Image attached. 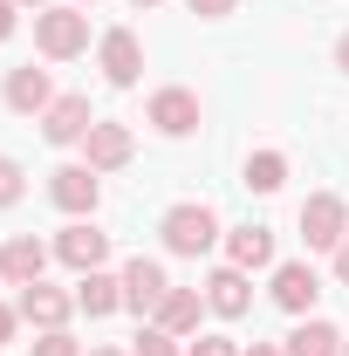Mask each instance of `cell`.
Here are the masks:
<instances>
[{
    "label": "cell",
    "instance_id": "6da1fadb",
    "mask_svg": "<svg viewBox=\"0 0 349 356\" xmlns=\"http://www.w3.org/2000/svg\"><path fill=\"white\" fill-rule=\"evenodd\" d=\"M158 233H165L172 254L199 261V254H213V240H219V213L206 206V199H185V206H172V213L158 220Z\"/></svg>",
    "mask_w": 349,
    "mask_h": 356
},
{
    "label": "cell",
    "instance_id": "7a4b0ae2",
    "mask_svg": "<svg viewBox=\"0 0 349 356\" xmlns=\"http://www.w3.org/2000/svg\"><path fill=\"white\" fill-rule=\"evenodd\" d=\"M35 48H42L48 62H76L89 48V14L83 7H42L35 14Z\"/></svg>",
    "mask_w": 349,
    "mask_h": 356
},
{
    "label": "cell",
    "instance_id": "3957f363",
    "mask_svg": "<svg viewBox=\"0 0 349 356\" xmlns=\"http://www.w3.org/2000/svg\"><path fill=\"white\" fill-rule=\"evenodd\" d=\"M343 233H349V199H343V192H308V199H302V240H308V254H336Z\"/></svg>",
    "mask_w": 349,
    "mask_h": 356
},
{
    "label": "cell",
    "instance_id": "277c9868",
    "mask_svg": "<svg viewBox=\"0 0 349 356\" xmlns=\"http://www.w3.org/2000/svg\"><path fill=\"white\" fill-rule=\"evenodd\" d=\"M48 199H55L69 220H89L96 199H103V172H89V165H55V172H48Z\"/></svg>",
    "mask_w": 349,
    "mask_h": 356
},
{
    "label": "cell",
    "instance_id": "5b68a950",
    "mask_svg": "<svg viewBox=\"0 0 349 356\" xmlns=\"http://www.w3.org/2000/svg\"><path fill=\"white\" fill-rule=\"evenodd\" d=\"M131 158H137V137L124 131V124H103V117L89 124V137H83V165L89 172H124Z\"/></svg>",
    "mask_w": 349,
    "mask_h": 356
},
{
    "label": "cell",
    "instance_id": "8992f818",
    "mask_svg": "<svg viewBox=\"0 0 349 356\" xmlns=\"http://www.w3.org/2000/svg\"><path fill=\"white\" fill-rule=\"evenodd\" d=\"M0 103H7L14 117H42L48 103H55V83H48V69H35V62L7 69V83H0Z\"/></svg>",
    "mask_w": 349,
    "mask_h": 356
},
{
    "label": "cell",
    "instance_id": "52a82bcc",
    "mask_svg": "<svg viewBox=\"0 0 349 356\" xmlns=\"http://www.w3.org/2000/svg\"><path fill=\"white\" fill-rule=\"evenodd\" d=\"M55 261H62V267H76V274H96V267L110 261V233H96L89 220L62 226V233H55Z\"/></svg>",
    "mask_w": 349,
    "mask_h": 356
},
{
    "label": "cell",
    "instance_id": "ba28073f",
    "mask_svg": "<svg viewBox=\"0 0 349 356\" xmlns=\"http://www.w3.org/2000/svg\"><path fill=\"white\" fill-rule=\"evenodd\" d=\"M206 309L213 315H226V322H240V315L254 309V281H247V267H213L206 274Z\"/></svg>",
    "mask_w": 349,
    "mask_h": 356
},
{
    "label": "cell",
    "instance_id": "9c48e42d",
    "mask_svg": "<svg viewBox=\"0 0 349 356\" xmlns=\"http://www.w3.org/2000/svg\"><path fill=\"white\" fill-rule=\"evenodd\" d=\"M14 309H21V322H35V329H69L76 295H69V288H48V281H28Z\"/></svg>",
    "mask_w": 349,
    "mask_h": 356
},
{
    "label": "cell",
    "instance_id": "30bf717a",
    "mask_svg": "<svg viewBox=\"0 0 349 356\" xmlns=\"http://www.w3.org/2000/svg\"><path fill=\"white\" fill-rule=\"evenodd\" d=\"M315 302H322V281H315V267H308V261H281V267H274V309L315 315Z\"/></svg>",
    "mask_w": 349,
    "mask_h": 356
},
{
    "label": "cell",
    "instance_id": "8fae6325",
    "mask_svg": "<svg viewBox=\"0 0 349 356\" xmlns=\"http://www.w3.org/2000/svg\"><path fill=\"white\" fill-rule=\"evenodd\" d=\"M96 62H103V76L117 89H131L137 76H144V42H137L131 28H110V35L96 42Z\"/></svg>",
    "mask_w": 349,
    "mask_h": 356
},
{
    "label": "cell",
    "instance_id": "7c38bea8",
    "mask_svg": "<svg viewBox=\"0 0 349 356\" xmlns=\"http://www.w3.org/2000/svg\"><path fill=\"white\" fill-rule=\"evenodd\" d=\"M35 124H42L48 144H83L89 124H96V110H89V96H55V103H48Z\"/></svg>",
    "mask_w": 349,
    "mask_h": 356
},
{
    "label": "cell",
    "instance_id": "4fadbf2b",
    "mask_svg": "<svg viewBox=\"0 0 349 356\" xmlns=\"http://www.w3.org/2000/svg\"><path fill=\"white\" fill-rule=\"evenodd\" d=\"M165 295H172V281H165V267H158V261H144V254L124 261V309H131V315H158Z\"/></svg>",
    "mask_w": 349,
    "mask_h": 356
},
{
    "label": "cell",
    "instance_id": "5bb4252c",
    "mask_svg": "<svg viewBox=\"0 0 349 356\" xmlns=\"http://www.w3.org/2000/svg\"><path fill=\"white\" fill-rule=\"evenodd\" d=\"M144 117H151L165 137H192V131H199V96L172 83V89H158V96L144 103Z\"/></svg>",
    "mask_w": 349,
    "mask_h": 356
},
{
    "label": "cell",
    "instance_id": "9a60e30c",
    "mask_svg": "<svg viewBox=\"0 0 349 356\" xmlns=\"http://www.w3.org/2000/svg\"><path fill=\"white\" fill-rule=\"evenodd\" d=\"M55 247H42L35 233H14L7 247H0V281H14V288H28V281H42V267Z\"/></svg>",
    "mask_w": 349,
    "mask_h": 356
},
{
    "label": "cell",
    "instance_id": "2e32d148",
    "mask_svg": "<svg viewBox=\"0 0 349 356\" xmlns=\"http://www.w3.org/2000/svg\"><path fill=\"white\" fill-rule=\"evenodd\" d=\"M199 315H206V288H172L151 322H158L165 336H199Z\"/></svg>",
    "mask_w": 349,
    "mask_h": 356
},
{
    "label": "cell",
    "instance_id": "e0dca14e",
    "mask_svg": "<svg viewBox=\"0 0 349 356\" xmlns=\"http://www.w3.org/2000/svg\"><path fill=\"white\" fill-rule=\"evenodd\" d=\"M226 261H233V267H247V274H254V267H274V233H267L261 220L233 226V233H226Z\"/></svg>",
    "mask_w": 349,
    "mask_h": 356
},
{
    "label": "cell",
    "instance_id": "ac0fdd59",
    "mask_svg": "<svg viewBox=\"0 0 349 356\" xmlns=\"http://www.w3.org/2000/svg\"><path fill=\"white\" fill-rule=\"evenodd\" d=\"M76 309L83 315H117L124 309V274H76Z\"/></svg>",
    "mask_w": 349,
    "mask_h": 356
},
{
    "label": "cell",
    "instance_id": "d6986e66",
    "mask_svg": "<svg viewBox=\"0 0 349 356\" xmlns=\"http://www.w3.org/2000/svg\"><path fill=\"white\" fill-rule=\"evenodd\" d=\"M288 356H343V329L336 322H322V315H302L295 322V336L281 343Z\"/></svg>",
    "mask_w": 349,
    "mask_h": 356
},
{
    "label": "cell",
    "instance_id": "ffe728a7",
    "mask_svg": "<svg viewBox=\"0 0 349 356\" xmlns=\"http://www.w3.org/2000/svg\"><path fill=\"white\" fill-rule=\"evenodd\" d=\"M288 185V158L281 151H254L247 158V192H281Z\"/></svg>",
    "mask_w": 349,
    "mask_h": 356
},
{
    "label": "cell",
    "instance_id": "44dd1931",
    "mask_svg": "<svg viewBox=\"0 0 349 356\" xmlns=\"http://www.w3.org/2000/svg\"><path fill=\"white\" fill-rule=\"evenodd\" d=\"M28 356H83V343H76L69 329H42V336L28 343Z\"/></svg>",
    "mask_w": 349,
    "mask_h": 356
},
{
    "label": "cell",
    "instance_id": "7402d4cb",
    "mask_svg": "<svg viewBox=\"0 0 349 356\" xmlns=\"http://www.w3.org/2000/svg\"><path fill=\"white\" fill-rule=\"evenodd\" d=\"M137 356H178V336H165V329H158V322H144V329H137V343H131Z\"/></svg>",
    "mask_w": 349,
    "mask_h": 356
},
{
    "label": "cell",
    "instance_id": "603a6c76",
    "mask_svg": "<svg viewBox=\"0 0 349 356\" xmlns=\"http://www.w3.org/2000/svg\"><path fill=\"white\" fill-rule=\"evenodd\" d=\"M21 192H28V172H21L14 158H0V213H7V206H21Z\"/></svg>",
    "mask_w": 349,
    "mask_h": 356
},
{
    "label": "cell",
    "instance_id": "cb8c5ba5",
    "mask_svg": "<svg viewBox=\"0 0 349 356\" xmlns=\"http://www.w3.org/2000/svg\"><path fill=\"white\" fill-rule=\"evenodd\" d=\"M192 356H240V343H233V336H199V343H192Z\"/></svg>",
    "mask_w": 349,
    "mask_h": 356
},
{
    "label": "cell",
    "instance_id": "d4e9b609",
    "mask_svg": "<svg viewBox=\"0 0 349 356\" xmlns=\"http://www.w3.org/2000/svg\"><path fill=\"white\" fill-rule=\"evenodd\" d=\"M185 7H192V14H199V21H226V14H233V7H240V0H185Z\"/></svg>",
    "mask_w": 349,
    "mask_h": 356
},
{
    "label": "cell",
    "instance_id": "484cf974",
    "mask_svg": "<svg viewBox=\"0 0 349 356\" xmlns=\"http://www.w3.org/2000/svg\"><path fill=\"white\" fill-rule=\"evenodd\" d=\"M14 7H21V0H0V42H7V35L21 28V14H14Z\"/></svg>",
    "mask_w": 349,
    "mask_h": 356
},
{
    "label": "cell",
    "instance_id": "4316f807",
    "mask_svg": "<svg viewBox=\"0 0 349 356\" xmlns=\"http://www.w3.org/2000/svg\"><path fill=\"white\" fill-rule=\"evenodd\" d=\"M14 329H21V309H7V302H0V343H14Z\"/></svg>",
    "mask_w": 349,
    "mask_h": 356
},
{
    "label": "cell",
    "instance_id": "83f0119b",
    "mask_svg": "<svg viewBox=\"0 0 349 356\" xmlns=\"http://www.w3.org/2000/svg\"><path fill=\"white\" fill-rule=\"evenodd\" d=\"M329 261H336V281H343V288H349V233H343V247H336Z\"/></svg>",
    "mask_w": 349,
    "mask_h": 356
},
{
    "label": "cell",
    "instance_id": "f1b7e54d",
    "mask_svg": "<svg viewBox=\"0 0 349 356\" xmlns=\"http://www.w3.org/2000/svg\"><path fill=\"white\" fill-rule=\"evenodd\" d=\"M240 356H288V350H281V343H247Z\"/></svg>",
    "mask_w": 349,
    "mask_h": 356
},
{
    "label": "cell",
    "instance_id": "f546056e",
    "mask_svg": "<svg viewBox=\"0 0 349 356\" xmlns=\"http://www.w3.org/2000/svg\"><path fill=\"white\" fill-rule=\"evenodd\" d=\"M336 69L349 76V35H336Z\"/></svg>",
    "mask_w": 349,
    "mask_h": 356
},
{
    "label": "cell",
    "instance_id": "4dcf8cb0",
    "mask_svg": "<svg viewBox=\"0 0 349 356\" xmlns=\"http://www.w3.org/2000/svg\"><path fill=\"white\" fill-rule=\"evenodd\" d=\"M89 356H137V350H110V343H103V350H89Z\"/></svg>",
    "mask_w": 349,
    "mask_h": 356
},
{
    "label": "cell",
    "instance_id": "1f68e13d",
    "mask_svg": "<svg viewBox=\"0 0 349 356\" xmlns=\"http://www.w3.org/2000/svg\"><path fill=\"white\" fill-rule=\"evenodd\" d=\"M21 7H35V14H42V7H48V0H21Z\"/></svg>",
    "mask_w": 349,
    "mask_h": 356
},
{
    "label": "cell",
    "instance_id": "d6a6232c",
    "mask_svg": "<svg viewBox=\"0 0 349 356\" xmlns=\"http://www.w3.org/2000/svg\"><path fill=\"white\" fill-rule=\"evenodd\" d=\"M131 7H158V0H131Z\"/></svg>",
    "mask_w": 349,
    "mask_h": 356
},
{
    "label": "cell",
    "instance_id": "836d02e7",
    "mask_svg": "<svg viewBox=\"0 0 349 356\" xmlns=\"http://www.w3.org/2000/svg\"><path fill=\"white\" fill-rule=\"evenodd\" d=\"M343 356H349V336H343Z\"/></svg>",
    "mask_w": 349,
    "mask_h": 356
}]
</instances>
